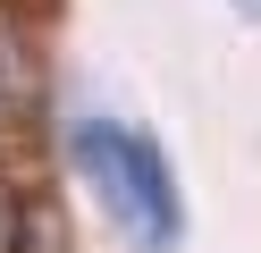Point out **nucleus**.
I'll use <instances>...</instances> for the list:
<instances>
[{"label": "nucleus", "mask_w": 261, "mask_h": 253, "mask_svg": "<svg viewBox=\"0 0 261 253\" xmlns=\"http://www.w3.org/2000/svg\"><path fill=\"white\" fill-rule=\"evenodd\" d=\"M236 9H244V17H261V0H236Z\"/></svg>", "instance_id": "2"}, {"label": "nucleus", "mask_w": 261, "mask_h": 253, "mask_svg": "<svg viewBox=\"0 0 261 253\" xmlns=\"http://www.w3.org/2000/svg\"><path fill=\"white\" fill-rule=\"evenodd\" d=\"M68 152H76V169H85L93 202L118 219V236H135V245H152V253L186 236L177 169H169V152H160L143 127H126V118H76Z\"/></svg>", "instance_id": "1"}]
</instances>
